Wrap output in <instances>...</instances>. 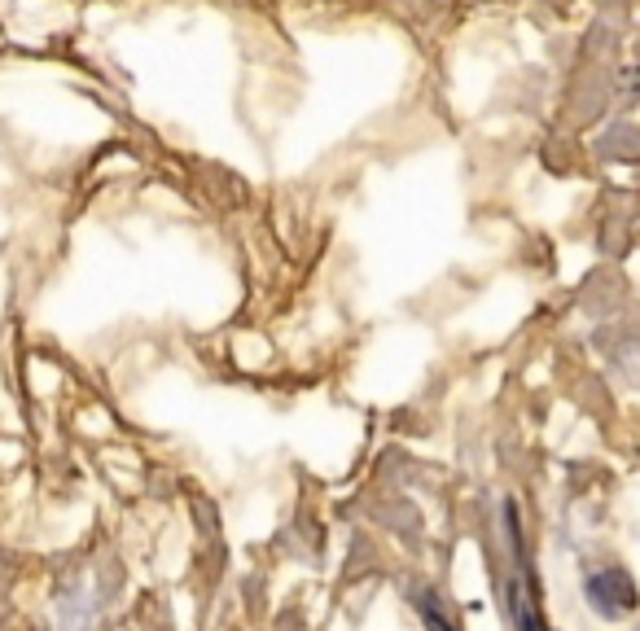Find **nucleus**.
<instances>
[{
	"label": "nucleus",
	"mask_w": 640,
	"mask_h": 631,
	"mask_svg": "<svg viewBox=\"0 0 640 631\" xmlns=\"http://www.w3.org/2000/svg\"><path fill=\"white\" fill-rule=\"evenodd\" d=\"M426 628H430V631H452L447 623H443V619H434V614H426Z\"/></svg>",
	"instance_id": "2"
},
{
	"label": "nucleus",
	"mask_w": 640,
	"mask_h": 631,
	"mask_svg": "<svg viewBox=\"0 0 640 631\" xmlns=\"http://www.w3.org/2000/svg\"><path fill=\"white\" fill-rule=\"evenodd\" d=\"M588 601L597 614L605 619H623L637 610V583L628 579V570H601L588 579Z\"/></svg>",
	"instance_id": "1"
}]
</instances>
